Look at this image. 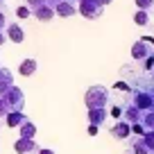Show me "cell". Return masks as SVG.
<instances>
[{
	"label": "cell",
	"instance_id": "cell-1",
	"mask_svg": "<svg viewBox=\"0 0 154 154\" xmlns=\"http://www.w3.org/2000/svg\"><path fill=\"white\" fill-rule=\"evenodd\" d=\"M109 100H111V91L106 86H102V84L91 86L86 91V97H84V102H86L88 109H106Z\"/></svg>",
	"mask_w": 154,
	"mask_h": 154
},
{
	"label": "cell",
	"instance_id": "cell-2",
	"mask_svg": "<svg viewBox=\"0 0 154 154\" xmlns=\"http://www.w3.org/2000/svg\"><path fill=\"white\" fill-rule=\"evenodd\" d=\"M131 57H134L136 61H145L147 57H154V38H149V36L138 38V41L131 45Z\"/></svg>",
	"mask_w": 154,
	"mask_h": 154
},
{
	"label": "cell",
	"instance_id": "cell-3",
	"mask_svg": "<svg viewBox=\"0 0 154 154\" xmlns=\"http://www.w3.org/2000/svg\"><path fill=\"white\" fill-rule=\"evenodd\" d=\"M2 100H5L9 113L11 111H23V106H25V95H23V91H20L18 86L7 88V91L2 93Z\"/></svg>",
	"mask_w": 154,
	"mask_h": 154
},
{
	"label": "cell",
	"instance_id": "cell-4",
	"mask_svg": "<svg viewBox=\"0 0 154 154\" xmlns=\"http://www.w3.org/2000/svg\"><path fill=\"white\" fill-rule=\"evenodd\" d=\"M14 149L18 154H38V152H41V147L36 145L34 138H16Z\"/></svg>",
	"mask_w": 154,
	"mask_h": 154
},
{
	"label": "cell",
	"instance_id": "cell-5",
	"mask_svg": "<svg viewBox=\"0 0 154 154\" xmlns=\"http://www.w3.org/2000/svg\"><path fill=\"white\" fill-rule=\"evenodd\" d=\"M111 136H113L116 140H127L131 136V125L125 120H118L113 127H111Z\"/></svg>",
	"mask_w": 154,
	"mask_h": 154
},
{
	"label": "cell",
	"instance_id": "cell-6",
	"mask_svg": "<svg viewBox=\"0 0 154 154\" xmlns=\"http://www.w3.org/2000/svg\"><path fill=\"white\" fill-rule=\"evenodd\" d=\"M5 29H7V32H5V36L9 38V41H14V43H23V41H25V32H23V27H20V25L9 23Z\"/></svg>",
	"mask_w": 154,
	"mask_h": 154
},
{
	"label": "cell",
	"instance_id": "cell-7",
	"mask_svg": "<svg viewBox=\"0 0 154 154\" xmlns=\"http://www.w3.org/2000/svg\"><path fill=\"white\" fill-rule=\"evenodd\" d=\"M54 14H57V16H63V18L75 16V14H77V5H75V2H70V0H63V2H59V5L54 7Z\"/></svg>",
	"mask_w": 154,
	"mask_h": 154
},
{
	"label": "cell",
	"instance_id": "cell-8",
	"mask_svg": "<svg viewBox=\"0 0 154 154\" xmlns=\"http://www.w3.org/2000/svg\"><path fill=\"white\" fill-rule=\"evenodd\" d=\"M32 16H34V18H38V20H43V23H48V20H52L57 14H54V9L50 5H43V7L32 9Z\"/></svg>",
	"mask_w": 154,
	"mask_h": 154
},
{
	"label": "cell",
	"instance_id": "cell-9",
	"mask_svg": "<svg viewBox=\"0 0 154 154\" xmlns=\"http://www.w3.org/2000/svg\"><path fill=\"white\" fill-rule=\"evenodd\" d=\"M106 116H109L106 109H88V122L95 125V127H100L102 122L106 120Z\"/></svg>",
	"mask_w": 154,
	"mask_h": 154
},
{
	"label": "cell",
	"instance_id": "cell-10",
	"mask_svg": "<svg viewBox=\"0 0 154 154\" xmlns=\"http://www.w3.org/2000/svg\"><path fill=\"white\" fill-rule=\"evenodd\" d=\"M25 120H27V116H25L23 111H11V113H7V116H5L7 127H20Z\"/></svg>",
	"mask_w": 154,
	"mask_h": 154
},
{
	"label": "cell",
	"instance_id": "cell-11",
	"mask_svg": "<svg viewBox=\"0 0 154 154\" xmlns=\"http://www.w3.org/2000/svg\"><path fill=\"white\" fill-rule=\"evenodd\" d=\"M36 68H38L36 59H23V61H20V66H18V72H20L23 77H29V75H34V72H36Z\"/></svg>",
	"mask_w": 154,
	"mask_h": 154
},
{
	"label": "cell",
	"instance_id": "cell-12",
	"mask_svg": "<svg viewBox=\"0 0 154 154\" xmlns=\"http://www.w3.org/2000/svg\"><path fill=\"white\" fill-rule=\"evenodd\" d=\"M14 84H11V70H7V68H0V95L7 91V88H11Z\"/></svg>",
	"mask_w": 154,
	"mask_h": 154
},
{
	"label": "cell",
	"instance_id": "cell-13",
	"mask_svg": "<svg viewBox=\"0 0 154 154\" xmlns=\"http://www.w3.org/2000/svg\"><path fill=\"white\" fill-rule=\"evenodd\" d=\"M34 134H36V125H34L32 120H25L23 125H20V136L18 138H34Z\"/></svg>",
	"mask_w": 154,
	"mask_h": 154
},
{
	"label": "cell",
	"instance_id": "cell-14",
	"mask_svg": "<svg viewBox=\"0 0 154 154\" xmlns=\"http://www.w3.org/2000/svg\"><path fill=\"white\" fill-rule=\"evenodd\" d=\"M136 7L140 11H147L149 16L154 14V0H136Z\"/></svg>",
	"mask_w": 154,
	"mask_h": 154
},
{
	"label": "cell",
	"instance_id": "cell-15",
	"mask_svg": "<svg viewBox=\"0 0 154 154\" xmlns=\"http://www.w3.org/2000/svg\"><path fill=\"white\" fill-rule=\"evenodd\" d=\"M134 23L136 25H140V27H143V25H147L149 23V14H147V11H136V14H134Z\"/></svg>",
	"mask_w": 154,
	"mask_h": 154
},
{
	"label": "cell",
	"instance_id": "cell-16",
	"mask_svg": "<svg viewBox=\"0 0 154 154\" xmlns=\"http://www.w3.org/2000/svg\"><path fill=\"white\" fill-rule=\"evenodd\" d=\"M109 116H113L116 120H120V118H122V106H120V104H111Z\"/></svg>",
	"mask_w": 154,
	"mask_h": 154
},
{
	"label": "cell",
	"instance_id": "cell-17",
	"mask_svg": "<svg viewBox=\"0 0 154 154\" xmlns=\"http://www.w3.org/2000/svg\"><path fill=\"white\" fill-rule=\"evenodd\" d=\"M16 16H18V18H29V16H32V9H29L27 5H23V7L16 9Z\"/></svg>",
	"mask_w": 154,
	"mask_h": 154
},
{
	"label": "cell",
	"instance_id": "cell-18",
	"mask_svg": "<svg viewBox=\"0 0 154 154\" xmlns=\"http://www.w3.org/2000/svg\"><path fill=\"white\" fill-rule=\"evenodd\" d=\"M43 5H48V0H27L29 9H36V7H43Z\"/></svg>",
	"mask_w": 154,
	"mask_h": 154
},
{
	"label": "cell",
	"instance_id": "cell-19",
	"mask_svg": "<svg viewBox=\"0 0 154 154\" xmlns=\"http://www.w3.org/2000/svg\"><path fill=\"white\" fill-rule=\"evenodd\" d=\"M7 25H9V20H7V14L2 9H0V29H5Z\"/></svg>",
	"mask_w": 154,
	"mask_h": 154
},
{
	"label": "cell",
	"instance_id": "cell-20",
	"mask_svg": "<svg viewBox=\"0 0 154 154\" xmlns=\"http://www.w3.org/2000/svg\"><path fill=\"white\" fill-rule=\"evenodd\" d=\"M9 111H7V104H5V100H2V95H0V116H7Z\"/></svg>",
	"mask_w": 154,
	"mask_h": 154
},
{
	"label": "cell",
	"instance_id": "cell-21",
	"mask_svg": "<svg viewBox=\"0 0 154 154\" xmlns=\"http://www.w3.org/2000/svg\"><path fill=\"white\" fill-rule=\"evenodd\" d=\"M88 134H91V136H97V127H95V125H88Z\"/></svg>",
	"mask_w": 154,
	"mask_h": 154
},
{
	"label": "cell",
	"instance_id": "cell-22",
	"mask_svg": "<svg viewBox=\"0 0 154 154\" xmlns=\"http://www.w3.org/2000/svg\"><path fill=\"white\" fill-rule=\"evenodd\" d=\"M59 2H63V0H48V5L52 7V9H54V7H57V5H59Z\"/></svg>",
	"mask_w": 154,
	"mask_h": 154
},
{
	"label": "cell",
	"instance_id": "cell-23",
	"mask_svg": "<svg viewBox=\"0 0 154 154\" xmlns=\"http://www.w3.org/2000/svg\"><path fill=\"white\" fill-rule=\"evenodd\" d=\"M5 41H7V36H5V32H2V29H0V45L5 43Z\"/></svg>",
	"mask_w": 154,
	"mask_h": 154
},
{
	"label": "cell",
	"instance_id": "cell-24",
	"mask_svg": "<svg viewBox=\"0 0 154 154\" xmlns=\"http://www.w3.org/2000/svg\"><path fill=\"white\" fill-rule=\"evenodd\" d=\"M38 154H54V149H48V147H45V149H41Z\"/></svg>",
	"mask_w": 154,
	"mask_h": 154
},
{
	"label": "cell",
	"instance_id": "cell-25",
	"mask_svg": "<svg viewBox=\"0 0 154 154\" xmlns=\"http://www.w3.org/2000/svg\"><path fill=\"white\" fill-rule=\"evenodd\" d=\"M7 7V0H0V9H5Z\"/></svg>",
	"mask_w": 154,
	"mask_h": 154
},
{
	"label": "cell",
	"instance_id": "cell-26",
	"mask_svg": "<svg viewBox=\"0 0 154 154\" xmlns=\"http://www.w3.org/2000/svg\"><path fill=\"white\" fill-rule=\"evenodd\" d=\"M70 2H75V5H77V0H70Z\"/></svg>",
	"mask_w": 154,
	"mask_h": 154
},
{
	"label": "cell",
	"instance_id": "cell-27",
	"mask_svg": "<svg viewBox=\"0 0 154 154\" xmlns=\"http://www.w3.org/2000/svg\"><path fill=\"white\" fill-rule=\"evenodd\" d=\"M127 154H129V152H127Z\"/></svg>",
	"mask_w": 154,
	"mask_h": 154
}]
</instances>
